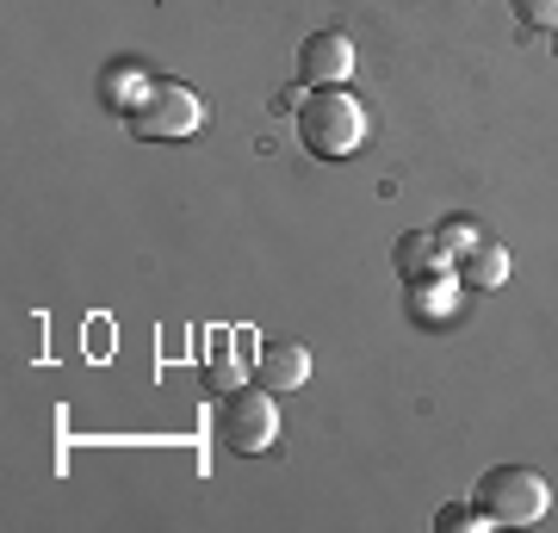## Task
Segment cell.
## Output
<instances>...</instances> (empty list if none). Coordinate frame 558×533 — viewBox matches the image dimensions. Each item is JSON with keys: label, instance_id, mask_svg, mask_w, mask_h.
I'll list each match as a JSON object with an SVG mask.
<instances>
[{"label": "cell", "instance_id": "277c9868", "mask_svg": "<svg viewBox=\"0 0 558 533\" xmlns=\"http://www.w3.org/2000/svg\"><path fill=\"white\" fill-rule=\"evenodd\" d=\"M274 435H279V410H274V391H260V385H248V391H223V403H218V440L230 447V453H242V459H255V453H267L274 447Z\"/></svg>", "mask_w": 558, "mask_h": 533}, {"label": "cell", "instance_id": "ba28073f", "mask_svg": "<svg viewBox=\"0 0 558 533\" xmlns=\"http://www.w3.org/2000/svg\"><path fill=\"white\" fill-rule=\"evenodd\" d=\"M398 274L403 279H416V274H428V267H440V249H435V237H422V230H410V237H398Z\"/></svg>", "mask_w": 558, "mask_h": 533}, {"label": "cell", "instance_id": "8fae6325", "mask_svg": "<svg viewBox=\"0 0 558 533\" xmlns=\"http://www.w3.org/2000/svg\"><path fill=\"white\" fill-rule=\"evenodd\" d=\"M521 32H558V0H509Z\"/></svg>", "mask_w": 558, "mask_h": 533}, {"label": "cell", "instance_id": "52a82bcc", "mask_svg": "<svg viewBox=\"0 0 558 533\" xmlns=\"http://www.w3.org/2000/svg\"><path fill=\"white\" fill-rule=\"evenodd\" d=\"M453 279H459V292H497L502 279H509V249H497V242L465 249L453 261Z\"/></svg>", "mask_w": 558, "mask_h": 533}, {"label": "cell", "instance_id": "9c48e42d", "mask_svg": "<svg viewBox=\"0 0 558 533\" xmlns=\"http://www.w3.org/2000/svg\"><path fill=\"white\" fill-rule=\"evenodd\" d=\"M435 528L440 533H484V528H497V521H490L478 502H447V509L435 514Z\"/></svg>", "mask_w": 558, "mask_h": 533}, {"label": "cell", "instance_id": "7a4b0ae2", "mask_svg": "<svg viewBox=\"0 0 558 533\" xmlns=\"http://www.w3.org/2000/svg\"><path fill=\"white\" fill-rule=\"evenodd\" d=\"M124 119H131V137L137 143H174V137L199 131L205 106L186 81H143L137 99L124 106Z\"/></svg>", "mask_w": 558, "mask_h": 533}, {"label": "cell", "instance_id": "3957f363", "mask_svg": "<svg viewBox=\"0 0 558 533\" xmlns=\"http://www.w3.org/2000/svg\"><path fill=\"white\" fill-rule=\"evenodd\" d=\"M472 502H478L497 528H534L539 514H546V502H553V490H546V477L527 472V465H490V472L478 477Z\"/></svg>", "mask_w": 558, "mask_h": 533}, {"label": "cell", "instance_id": "7c38bea8", "mask_svg": "<svg viewBox=\"0 0 558 533\" xmlns=\"http://www.w3.org/2000/svg\"><path fill=\"white\" fill-rule=\"evenodd\" d=\"M205 378H211L218 391H230V385H236V360H230V354H211V360H205Z\"/></svg>", "mask_w": 558, "mask_h": 533}, {"label": "cell", "instance_id": "6da1fadb", "mask_svg": "<svg viewBox=\"0 0 558 533\" xmlns=\"http://www.w3.org/2000/svg\"><path fill=\"white\" fill-rule=\"evenodd\" d=\"M299 137H304L311 156L341 161V156H354L360 143H366V112H360L354 94H341V87H317L311 99H299Z\"/></svg>", "mask_w": 558, "mask_h": 533}, {"label": "cell", "instance_id": "4fadbf2b", "mask_svg": "<svg viewBox=\"0 0 558 533\" xmlns=\"http://www.w3.org/2000/svg\"><path fill=\"white\" fill-rule=\"evenodd\" d=\"M553 57H558V32H553Z\"/></svg>", "mask_w": 558, "mask_h": 533}, {"label": "cell", "instance_id": "30bf717a", "mask_svg": "<svg viewBox=\"0 0 558 533\" xmlns=\"http://www.w3.org/2000/svg\"><path fill=\"white\" fill-rule=\"evenodd\" d=\"M435 249H440V261H447V267H453L459 255H465V249H478V230H472V223L465 218H447L435 230Z\"/></svg>", "mask_w": 558, "mask_h": 533}, {"label": "cell", "instance_id": "5b68a950", "mask_svg": "<svg viewBox=\"0 0 558 533\" xmlns=\"http://www.w3.org/2000/svg\"><path fill=\"white\" fill-rule=\"evenodd\" d=\"M354 75V44L341 38V32H311L299 44V81L304 87H341V81Z\"/></svg>", "mask_w": 558, "mask_h": 533}, {"label": "cell", "instance_id": "8992f818", "mask_svg": "<svg viewBox=\"0 0 558 533\" xmlns=\"http://www.w3.org/2000/svg\"><path fill=\"white\" fill-rule=\"evenodd\" d=\"M248 373H255L260 391L286 397V391H299L304 378H311V354H304L299 341H260L255 354H248Z\"/></svg>", "mask_w": 558, "mask_h": 533}]
</instances>
